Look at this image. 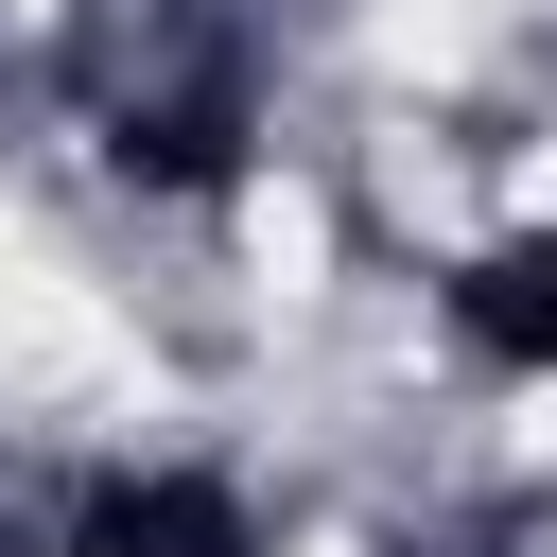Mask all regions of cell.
<instances>
[{
    "mask_svg": "<svg viewBox=\"0 0 557 557\" xmlns=\"http://www.w3.org/2000/svg\"><path fill=\"white\" fill-rule=\"evenodd\" d=\"M453 348L505 383H557V226H505L453 261Z\"/></svg>",
    "mask_w": 557,
    "mask_h": 557,
    "instance_id": "cell-1",
    "label": "cell"
},
{
    "mask_svg": "<svg viewBox=\"0 0 557 557\" xmlns=\"http://www.w3.org/2000/svg\"><path fill=\"white\" fill-rule=\"evenodd\" d=\"M70 557H261V522H244L209 470H122V487H87Z\"/></svg>",
    "mask_w": 557,
    "mask_h": 557,
    "instance_id": "cell-2",
    "label": "cell"
}]
</instances>
